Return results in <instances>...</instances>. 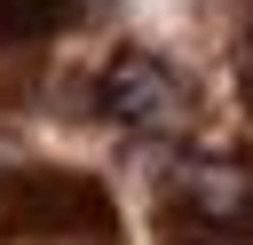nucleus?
I'll use <instances>...</instances> for the list:
<instances>
[{
  "label": "nucleus",
  "instance_id": "1",
  "mask_svg": "<svg viewBox=\"0 0 253 245\" xmlns=\"http://www.w3.org/2000/svg\"><path fill=\"white\" fill-rule=\"evenodd\" d=\"M95 119H111V126H174L182 119V79L142 47H119L103 63V79H95Z\"/></svg>",
  "mask_w": 253,
  "mask_h": 245
},
{
  "label": "nucleus",
  "instance_id": "2",
  "mask_svg": "<svg viewBox=\"0 0 253 245\" xmlns=\"http://www.w3.org/2000/svg\"><path fill=\"white\" fill-rule=\"evenodd\" d=\"M71 16V0H0V40H32V32H55Z\"/></svg>",
  "mask_w": 253,
  "mask_h": 245
}]
</instances>
